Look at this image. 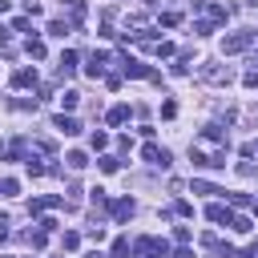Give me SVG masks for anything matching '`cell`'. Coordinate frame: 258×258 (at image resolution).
<instances>
[{
	"label": "cell",
	"mask_w": 258,
	"mask_h": 258,
	"mask_svg": "<svg viewBox=\"0 0 258 258\" xmlns=\"http://www.w3.org/2000/svg\"><path fill=\"white\" fill-rule=\"evenodd\" d=\"M161 117H177V105L173 101H161Z\"/></svg>",
	"instance_id": "f546056e"
},
{
	"label": "cell",
	"mask_w": 258,
	"mask_h": 258,
	"mask_svg": "<svg viewBox=\"0 0 258 258\" xmlns=\"http://www.w3.org/2000/svg\"><path fill=\"white\" fill-rule=\"evenodd\" d=\"M145 4H157V0H145Z\"/></svg>",
	"instance_id": "f35d334b"
},
{
	"label": "cell",
	"mask_w": 258,
	"mask_h": 258,
	"mask_svg": "<svg viewBox=\"0 0 258 258\" xmlns=\"http://www.w3.org/2000/svg\"><path fill=\"white\" fill-rule=\"evenodd\" d=\"M52 125H56V129H60L64 137H73V133H81V125H77V117H64V113H60V117H52Z\"/></svg>",
	"instance_id": "52a82bcc"
},
{
	"label": "cell",
	"mask_w": 258,
	"mask_h": 258,
	"mask_svg": "<svg viewBox=\"0 0 258 258\" xmlns=\"http://www.w3.org/2000/svg\"><path fill=\"white\" fill-rule=\"evenodd\" d=\"M24 169H28V173H32V177H40V173H44V169H48V165H44V161H40V157H32V153H28V157H24Z\"/></svg>",
	"instance_id": "2e32d148"
},
{
	"label": "cell",
	"mask_w": 258,
	"mask_h": 258,
	"mask_svg": "<svg viewBox=\"0 0 258 258\" xmlns=\"http://www.w3.org/2000/svg\"><path fill=\"white\" fill-rule=\"evenodd\" d=\"M105 60H109L105 52H93V56H89V64H85V73H89V77H101V73H105Z\"/></svg>",
	"instance_id": "9c48e42d"
},
{
	"label": "cell",
	"mask_w": 258,
	"mask_h": 258,
	"mask_svg": "<svg viewBox=\"0 0 258 258\" xmlns=\"http://www.w3.org/2000/svg\"><path fill=\"white\" fill-rule=\"evenodd\" d=\"M230 206H250V194H230Z\"/></svg>",
	"instance_id": "1f68e13d"
},
{
	"label": "cell",
	"mask_w": 258,
	"mask_h": 258,
	"mask_svg": "<svg viewBox=\"0 0 258 258\" xmlns=\"http://www.w3.org/2000/svg\"><path fill=\"white\" fill-rule=\"evenodd\" d=\"M12 85H16V89H28V85H36V69H20V73L12 77Z\"/></svg>",
	"instance_id": "5bb4252c"
},
{
	"label": "cell",
	"mask_w": 258,
	"mask_h": 258,
	"mask_svg": "<svg viewBox=\"0 0 258 258\" xmlns=\"http://www.w3.org/2000/svg\"><path fill=\"white\" fill-rule=\"evenodd\" d=\"M246 85H250V89H258V69H254V73H246Z\"/></svg>",
	"instance_id": "e575fe53"
},
{
	"label": "cell",
	"mask_w": 258,
	"mask_h": 258,
	"mask_svg": "<svg viewBox=\"0 0 258 258\" xmlns=\"http://www.w3.org/2000/svg\"><path fill=\"white\" fill-rule=\"evenodd\" d=\"M194 32H198V36H206V32H214V24H210V20H198V24H194Z\"/></svg>",
	"instance_id": "f1b7e54d"
},
{
	"label": "cell",
	"mask_w": 258,
	"mask_h": 258,
	"mask_svg": "<svg viewBox=\"0 0 258 258\" xmlns=\"http://www.w3.org/2000/svg\"><path fill=\"white\" fill-rule=\"evenodd\" d=\"M36 226H40V230H44V234H52V230H56V218H40V222H36Z\"/></svg>",
	"instance_id": "d6a6232c"
},
{
	"label": "cell",
	"mask_w": 258,
	"mask_h": 258,
	"mask_svg": "<svg viewBox=\"0 0 258 258\" xmlns=\"http://www.w3.org/2000/svg\"><path fill=\"white\" fill-rule=\"evenodd\" d=\"M48 32H52V36H60V40H64V36H69V24H64V20H52V24H48Z\"/></svg>",
	"instance_id": "ffe728a7"
},
{
	"label": "cell",
	"mask_w": 258,
	"mask_h": 258,
	"mask_svg": "<svg viewBox=\"0 0 258 258\" xmlns=\"http://www.w3.org/2000/svg\"><path fill=\"white\" fill-rule=\"evenodd\" d=\"M250 44H254V32H230V36H222V52H226V56L246 52Z\"/></svg>",
	"instance_id": "7a4b0ae2"
},
{
	"label": "cell",
	"mask_w": 258,
	"mask_h": 258,
	"mask_svg": "<svg viewBox=\"0 0 258 258\" xmlns=\"http://www.w3.org/2000/svg\"><path fill=\"white\" fill-rule=\"evenodd\" d=\"M194 194H222V189L210 185V181H194Z\"/></svg>",
	"instance_id": "d4e9b609"
},
{
	"label": "cell",
	"mask_w": 258,
	"mask_h": 258,
	"mask_svg": "<svg viewBox=\"0 0 258 258\" xmlns=\"http://www.w3.org/2000/svg\"><path fill=\"white\" fill-rule=\"evenodd\" d=\"M206 218H210V222H226V226H230V206L214 202V206H206Z\"/></svg>",
	"instance_id": "ba28073f"
},
{
	"label": "cell",
	"mask_w": 258,
	"mask_h": 258,
	"mask_svg": "<svg viewBox=\"0 0 258 258\" xmlns=\"http://www.w3.org/2000/svg\"><path fill=\"white\" fill-rule=\"evenodd\" d=\"M60 202H64L60 194H44V198H32V202H28V214H44V210H56Z\"/></svg>",
	"instance_id": "5b68a950"
},
{
	"label": "cell",
	"mask_w": 258,
	"mask_h": 258,
	"mask_svg": "<svg viewBox=\"0 0 258 258\" xmlns=\"http://www.w3.org/2000/svg\"><path fill=\"white\" fill-rule=\"evenodd\" d=\"M230 230H234V234H250L254 226H250V218H246V214H230Z\"/></svg>",
	"instance_id": "9a60e30c"
},
{
	"label": "cell",
	"mask_w": 258,
	"mask_h": 258,
	"mask_svg": "<svg viewBox=\"0 0 258 258\" xmlns=\"http://www.w3.org/2000/svg\"><path fill=\"white\" fill-rule=\"evenodd\" d=\"M133 258H169V250H165V242H157V238H137Z\"/></svg>",
	"instance_id": "6da1fadb"
},
{
	"label": "cell",
	"mask_w": 258,
	"mask_h": 258,
	"mask_svg": "<svg viewBox=\"0 0 258 258\" xmlns=\"http://www.w3.org/2000/svg\"><path fill=\"white\" fill-rule=\"evenodd\" d=\"M69 12H73V20H77V24L85 20V4H81V0H73V4H69Z\"/></svg>",
	"instance_id": "603a6c76"
},
{
	"label": "cell",
	"mask_w": 258,
	"mask_h": 258,
	"mask_svg": "<svg viewBox=\"0 0 258 258\" xmlns=\"http://www.w3.org/2000/svg\"><path fill=\"white\" fill-rule=\"evenodd\" d=\"M105 121H109V125H125V121H129V105H113V109L105 113Z\"/></svg>",
	"instance_id": "8fae6325"
},
{
	"label": "cell",
	"mask_w": 258,
	"mask_h": 258,
	"mask_svg": "<svg viewBox=\"0 0 258 258\" xmlns=\"http://www.w3.org/2000/svg\"><path fill=\"white\" fill-rule=\"evenodd\" d=\"M173 238H177V242H181V246H185V242H189V238H194V234H189V226H173Z\"/></svg>",
	"instance_id": "484cf974"
},
{
	"label": "cell",
	"mask_w": 258,
	"mask_h": 258,
	"mask_svg": "<svg viewBox=\"0 0 258 258\" xmlns=\"http://www.w3.org/2000/svg\"><path fill=\"white\" fill-rule=\"evenodd\" d=\"M153 52H157V56H173V44H169V40H157Z\"/></svg>",
	"instance_id": "cb8c5ba5"
},
{
	"label": "cell",
	"mask_w": 258,
	"mask_h": 258,
	"mask_svg": "<svg viewBox=\"0 0 258 258\" xmlns=\"http://www.w3.org/2000/svg\"><path fill=\"white\" fill-rule=\"evenodd\" d=\"M117 64H121V73H125V77H153V69H149V64H141L137 56H121Z\"/></svg>",
	"instance_id": "3957f363"
},
{
	"label": "cell",
	"mask_w": 258,
	"mask_h": 258,
	"mask_svg": "<svg viewBox=\"0 0 258 258\" xmlns=\"http://www.w3.org/2000/svg\"><path fill=\"white\" fill-rule=\"evenodd\" d=\"M117 165H121L117 157H101V169H105V173H117Z\"/></svg>",
	"instance_id": "4316f807"
},
{
	"label": "cell",
	"mask_w": 258,
	"mask_h": 258,
	"mask_svg": "<svg viewBox=\"0 0 258 258\" xmlns=\"http://www.w3.org/2000/svg\"><path fill=\"white\" fill-rule=\"evenodd\" d=\"M77 101H81L77 89H64V93H60V105H64V109H77Z\"/></svg>",
	"instance_id": "ac0fdd59"
},
{
	"label": "cell",
	"mask_w": 258,
	"mask_h": 258,
	"mask_svg": "<svg viewBox=\"0 0 258 258\" xmlns=\"http://www.w3.org/2000/svg\"><path fill=\"white\" fill-rule=\"evenodd\" d=\"M210 20H226V8L222 4H210Z\"/></svg>",
	"instance_id": "83f0119b"
},
{
	"label": "cell",
	"mask_w": 258,
	"mask_h": 258,
	"mask_svg": "<svg viewBox=\"0 0 258 258\" xmlns=\"http://www.w3.org/2000/svg\"><path fill=\"white\" fill-rule=\"evenodd\" d=\"M169 258H194V254H189V250H185V246H177V250H173V254H169Z\"/></svg>",
	"instance_id": "836d02e7"
},
{
	"label": "cell",
	"mask_w": 258,
	"mask_h": 258,
	"mask_svg": "<svg viewBox=\"0 0 258 258\" xmlns=\"http://www.w3.org/2000/svg\"><path fill=\"white\" fill-rule=\"evenodd\" d=\"M254 258H258V254H254Z\"/></svg>",
	"instance_id": "ab89813d"
},
{
	"label": "cell",
	"mask_w": 258,
	"mask_h": 258,
	"mask_svg": "<svg viewBox=\"0 0 258 258\" xmlns=\"http://www.w3.org/2000/svg\"><path fill=\"white\" fill-rule=\"evenodd\" d=\"M24 48H28V56H32V60H40V56H44V44H40V40H28Z\"/></svg>",
	"instance_id": "44dd1931"
},
{
	"label": "cell",
	"mask_w": 258,
	"mask_h": 258,
	"mask_svg": "<svg viewBox=\"0 0 258 258\" xmlns=\"http://www.w3.org/2000/svg\"><path fill=\"white\" fill-rule=\"evenodd\" d=\"M133 210H137V206H133V198H117V202H113V218H117V222L133 218Z\"/></svg>",
	"instance_id": "8992f818"
},
{
	"label": "cell",
	"mask_w": 258,
	"mask_h": 258,
	"mask_svg": "<svg viewBox=\"0 0 258 258\" xmlns=\"http://www.w3.org/2000/svg\"><path fill=\"white\" fill-rule=\"evenodd\" d=\"M60 242H64V250H77V246H81V234H77V230H64Z\"/></svg>",
	"instance_id": "d6986e66"
},
{
	"label": "cell",
	"mask_w": 258,
	"mask_h": 258,
	"mask_svg": "<svg viewBox=\"0 0 258 258\" xmlns=\"http://www.w3.org/2000/svg\"><path fill=\"white\" fill-rule=\"evenodd\" d=\"M202 141H210V145H226V133H222V125H206V129H202Z\"/></svg>",
	"instance_id": "7c38bea8"
},
{
	"label": "cell",
	"mask_w": 258,
	"mask_h": 258,
	"mask_svg": "<svg viewBox=\"0 0 258 258\" xmlns=\"http://www.w3.org/2000/svg\"><path fill=\"white\" fill-rule=\"evenodd\" d=\"M0 12H8V0H0Z\"/></svg>",
	"instance_id": "74e56055"
},
{
	"label": "cell",
	"mask_w": 258,
	"mask_h": 258,
	"mask_svg": "<svg viewBox=\"0 0 258 258\" xmlns=\"http://www.w3.org/2000/svg\"><path fill=\"white\" fill-rule=\"evenodd\" d=\"M85 258H105V254H101V250H89V254H85Z\"/></svg>",
	"instance_id": "8d00e7d4"
},
{
	"label": "cell",
	"mask_w": 258,
	"mask_h": 258,
	"mask_svg": "<svg viewBox=\"0 0 258 258\" xmlns=\"http://www.w3.org/2000/svg\"><path fill=\"white\" fill-rule=\"evenodd\" d=\"M64 161H69V169H85V165H89V157H85L81 149H73V153H69Z\"/></svg>",
	"instance_id": "e0dca14e"
},
{
	"label": "cell",
	"mask_w": 258,
	"mask_h": 258,
	"mask_svg": "<svg viewBox=\"0 0 258 258\" xmlns=\"http://www.w3.org/2000/svg\"><path fill=\"white\" fill-rule=\"evenodd\" d=\"M0 44H8V28L4 24H0Z\"/></svg>",
	"instance_id": "d590c367"
},
{
	"label": "cell",
	"mask_w": 258,
	"mask_h": 258,
	"mask_svg": "<svg viewBox=\"0 0 258 258\" xmlns=\"http://www.w3.org/2000/svg\"><path fill=\"white\" fill-rule=\"evenodd\" d=\"M202 77L210 85H230V69H202Z\"/></svg>",
	"instance_id": "30bf717a"
},
{
	"label": "cell",
	"mask_w": 258,
	"mask_h": 258,
	"mask_svg": "<svg viewBox=\"0 0 258 258\" xmlns=\"http://www.w3.org/2000/svg\"><path fill=\"white\" fill-rule=\"evenodd\" d=\"M0 189H4V194H16L20 185H16V177H4V181H0Z\"/></svg>",
	"instance_id": "4dcf8cb0"
},
{
	"label": "cell",
	"mask_w": 258,
	"mask_h": 258,
	"mask_svg": "<svg viewBox=\"0 0 258 258\" xmlns=\"http://www.w3.org/2000/svg\"><path fill=\"white\" fill-rule=\"evenodd\" d=\"M69 73H77V52H73V48L60 52V77H69Z\"/></svg>",
	"instance_id": "4fadbf2b"
},
{
	"label": "cell",
	"mask_w": 258,
	"mask_h": 258,
	"mask_svg": "<svg viewBox=\"0 0 258 258\" xmlns=\"http://www.w3.org/2000/svg\"><path fill=\"white\" fill-rule=\"evenodd\" d=\"M125 254H129V238H117L113 242V258H125Z\"/></svg>",
	"instance_id": "7402d4cb"
},
{
	"label": "cell",
	"mask_w": 258,
	"mask_h": 258,
	"mask_svg": "<svg viewBox=\"0 0 258 258\" xmlns=\"http://www.w3.org/2000/svg\"><path fill=\"white\" fill-rule=\"evenodd\" d=\"M141 157H145L149 165H161V169L169 165V149H161V145H153V141H149V145H141Z\"/></svg>",
	"instance_id": "277c9868"
}]
</instances>
